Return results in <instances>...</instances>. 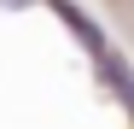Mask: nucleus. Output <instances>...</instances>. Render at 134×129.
<instances>
[{"label":"nucleus","mask_w":134,"mask_h":129,"mask_svg":"<svg viewBox=\"0 0 134 129\" xmlns=\"http://www.w3.org/2000/svg\"><path fill=\"white\" fill-rule=\"evenodd\" d=\"M105 82H111V88L122 94V106L134 112V76H128V64H122L117 53H105Z\"/></svg>","instance_id":"1"},{"label":"nucleus","mask_w":134,"mask_h":129,"mask_svg":"<svg viewBox=\"0 0 134 129\" xmlns=\"http://www.w3.org/2000/svg\"><path fill=\"white\" fill-rule=\"evenodd\" d=\"M6 6H29V0H6Z\"/></svg>","instance_id":"2"}]
</instances>
